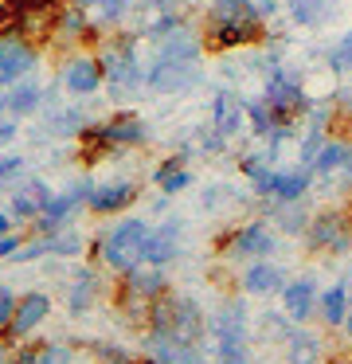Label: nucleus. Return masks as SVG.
<instances>
[{
	"label": "nucleus",
	"mask_w": 352,
	"mask_h": 364,
	"mask_svg": "<svg viewBox=\"0 0 352 364\" xmlns=\"http://www.w3.org/2000/svg\"><path fill=\"white\" fill-rule=\"evenodd\" d=\"M149 137L145 122L137 114H114L110 122H86L82 134H78V145H82L86 157H102L110 149H129V145H141Z\"/></svg>",
	"instance_id": "1"
},
{
	"label": "nucleus",
	"mask_w": 352,
	"mask_h": 364,
	"mask_svg": "<svg viewBox=\"0 0 352 364\" xmlns=\"http://www.w3.org/2000/svg\"><path fill=\"white\" fill-rule=\"evenodd\" d=\"M145 239H149V228L141 220H122L114 231H106L98 243V255L110 270L117 274H129L133 267L145 262Z\"/></svg>",
	"instance_id": "2"
},
{
	"label": "nucleus",
	"mask_w": 352,
	"mask_h": 364,
	"mask_svg": "<svg viewBox=\"0 0 352 364\" xmlns=\"http://www.w3.org/2000/svg\"><path fill=\"white\" fill-rule=\"evenodd\" d=\"M102 71L114 95H133V90L145 82V71L137 63V36H114L102 48Z\"/></svg>",
	"instance_id": "3"
},
{
	"label": "nucleus",
	"mask_w": 352,
	"mask_h": 364,
	"mask_svg": "<svg viewBox=\"0 0 352 364\" xmlns=\"http://www.w3.org/2000/svg\"><path fill=\"white\" fill-rule=\"evenodd\" d=\"M266 36L262 16L255 20H239V16H208L203 28V48L208 51H235V48H250Z\"/></svg>",
	"instance_id": "4"
},
{
	"label": "nucleus",
	"mask_w": 352,
	"mask_h": 364,
	"mask_svg": "<svg viewBox=\"0 0 352 364\" xmlns=\"http://www.w3.org/2000/svg\"><path fill=\"white\" fill-rule=\"evenodd\" d=\"M200 79H203L200 59H172V55H161L145 75V82L153 90H161V95H184V90H192Z\"/></svg>",
	"instance_id": "5"
},
{
	"label": "nucleus",
	"mask_w": 352,
	"mask_h": 364,
	"mask_svg": "<svg viewBox=\"0 0 352 364\" xmlns=\"http://www.w3.org/2000/svg\"><path fill=\"white\" fill-rule=\"evenodd\" d=\"M262 98L282 114V118H289V122H297V114L309 110V98H305V90H302V79H297L294 71H282V67H274V71H270Z\"/></svg>",
	"instance_id": "6"
},
{
	"label": "nucleus",
	"mask_w": 352,
	"mask_h": 364,
	"mask_svg": "<svg viewBox=\"0 0 352 364\" xmlns=\"http://www.w3.org/2000/svg\"><path fill=\"white\" fill-rule=\"evenodd\" d=\"M305 239L317 251H344L352 243V215L348 212H317L305 228Z\"/></svg>",
	"instance_id": "7"
},
{
	"label": "nucleus",
	"mask_w": 352,
	"mask_h": 364,
	"mask_svg": "<svg viewBox=\"0 0 352 364\" xmlns=\"http://www.w3.org/2000/svg\"><path fill=\"white\" fill-rule=\"evenodd\" d=\"M47 314H51V298L47 294H23L20 301H16V314H12V321L4 325V345H20L28 333H36L39 325L47 321Z\"/></svg>",
	"instance_id": "8"
},
{
	"label": "nucleus",
	"mask_w": 352,
	"mask_h": 364,
	"mask_svg": "<svg viewBox=\"0 0 352 364\" xmlns=\"http://www.w3.org/2000/svg\"><path fill=\"white\" fill-rule=\"evenodd\" d=\"M90 192H94V184H90V181H75L67 192H55V196L47 200L43 215L36 220V223H39V231H43V235H51V231H59L63 223H67L70 215H75L78 208H82L86 200H90Z\"/></svg>",
	"instance_id": "9"
},
{
	"label": "nucleus",
	"mask_w": 352,
	"mask_h": 364,
	"mask_svg": "<svg viewBox=\"0 0 352 364\" xmlns=\"http://www.w3.org/2000/svg\"><path fill=\"white\" fill-rule=\"evenodd\" d=\"M223 247L231 259H266L274 251V231L266 223H242L231 235H223Z\"/></svg>",
	"instance_id": "10"
},
{
	"label": "nucleus",
	"mask_w": 352,
	"mask_h": 364,
	"mask_svg": "<svg viewBox=\"0 0 352 364\" xmlns=\"http://www.w3.org/2000/svg\"><path fill=\"white\" fill-rule=\"evenodd\" d=\"M36 48H31V40H20V36H4L0 40V87H12V82H20L23 75L36 67Z\"/></svg>",
	"instance_id": "11"
},
{
	"label": "nucleus",
	"mask_w": 352,
	"mask_h": 364,
	"mask_svg": "<svg viewBox=\"0 0 352 364\" xmlns=\"http://www.w3.org/2000/svg\"><path fill=\"white\" fill-rule=\"evenodd\" d=\"M106 82V71H102L98 55H75L67 67H63V90L75 98H86Z\"/></svg>",
	"instance_id": "12"
},
{
	"label": "nucleus",
	"mask_w": 352,
	"mask_h": 364,
	"mask_svg": "<svg viewBox=\"0 0 352 364\" xmlns=\"http://www.w3.org/2000/svg\"><path fill=\"white\" fill-rule=\"evenodd\" d=\"M313 309H317V278L313 274H302L282 286V314L289 321H305Z\"/></svg>",
	"instance_id": "13"
},
{
	"label": "nucleus",
	"mask_w": 352,
	"mask_h": 364,
	"mask_svg": "<svg viewBox=\"0 0 352 364\" xmlns=\"http://www.w3.org/2000/svg\"><path fill=\"white\" fill-rule=\"evenodd\" d=\"M133 200H137V184L133 181H110V184H102V188L90 192L86 208H90L94 215H110V212H125Z\"/></svg>",
	"instance_id": "14"
},
{
	"label": "nucleus",
	"mask_w": 352,
	"mask_h": 364,
	"mask_svg": "<svg viewBox=\"0 0 352 364\" xmlns=\"http://www.w3.org/2000/svg\"><path fill=\"white\" fill-rule=\"evenodd\" d=\"M176 255H180V223L176 220H169L156 231H149V239H145V262L149 267H164V262H172Z\"/></svg>",
	"instance_id": "15"
},
{
	"label": "nucleus",
	"mask_w": 352,
	"mask_h": 364,
	"mask_svg": "<svg viewBox=\"0 0 352 364\" xmlns=\"http://www.w3.org/2000/svg\"><path fill=\"white\" fill-rule=\"evenodd\" d=\"M94 36H98V28L90 24V16H86L78 4H63L59 24H55L51 40H59V43H82V40H94Z\"/></svg>",
	"instance_id": "16"
},
{
	"label": "nucleus",
	"mask_w": 352,
	"mask_h": 364,
	"mask_svg": "<svg viewBox=\"0 0 352 364\" xmlns=\"http://www.w3.org/2000/svg\"><path fill=\"white\" fill-rule=\"evenodd\" d=\"M39 102H43V90L36 87V82H12V87L0 95V110L8 114V118H28V114L39 110Z\"/></svg>",
	"instance_id": "17"
},
{
	"label": "nucleus",
	"mask_w": 352,
	"mask_h": 364,
	"mask_svg": "<svg viewBox=\"0 0 352 364\" xmlns=\"http://www.w3.org/2000/svg\"><path fill=\"white\" fill-rule=\"evenodd\" d=\"M211 126H215V134L219 137H235L239 134V126H242V102H239V95L235 90H219L215 95V102H211Z\"/></svg>",
	"instance_id": "18"
},
{
	"label": "nucleus",
	"mask_w": 352,
	"mask_h": 364,
	"mask_svg": "<svg viewBox=\"0 0 352 364\" xmlns=\"http://www.w3.org/2000/svg\"><path fill=\"white\" fill-rule=\"evenodd\" d=\"M282 286H286V278H282V270L274 267V262L258 259L247 267V274H242V290L247 294H258V298H270V294H278Z\"/></svg>",
	"instance_id": "19"
},
{
	"label": "nucleus",
	"mask_w": 352,
	"mask_h": 364,
	"mask_svg": "<svg viewBox=\"0 0 352 364\" xmlns=\"http://www.w3.org/2000/svg\"><path fill=\"white\" fill-rule=\"evenodd\" d=\"M51 196H55V192L47 188L43 181H28V184H23V188L12 196V212H16V220H39Z\"/></svg>",
	"instance_id": "20"
},
{
	"label": "nucleus",
	"mask_w": 352,
	"mask_h": 364,
	"mask_svg": "<svg viewBox=\"0 0 352 364\" xmlns=\"http://www.w3.org/2000/svg\"><path fill=\"white\" fill-rule=\"evenodd\" d=\"M286 4H289L294 24H302V28H321L336 12V0H286Z\"/></svg>",
	"instance_id": "21"
},
{
	"label": "nucleus",
	"mask_w": 352,
	"mask_h": 364,
	"mask_svg": "<svg viewBox=\"0 0 352 364\" xmlns=\"http://www.w3.org/2000/svg\"><path fill=\"white\" fill-rule=\"evenodd\" d=\"M309 176H313V168H297V173H274V188H270V196L274 200H282V204H294V200H302L305 192H309Z\"/></svg>",
	"instance_id": "22"
},
{
	"label": "nucleus",
	"mask_w": 352,
	"mask_h": 364,
	"mask_svg": "<svg viewBox=\"0 0 352 364\" xmlns=\"http://www.w3.org/2000/svg\"><path fill=\"white\" fill-rule=\"evenodd\" d=\"M211 333L219 337H247V306L242 301H227L215 317H211Z\"/></svg>",
	"instance_id": "23"
},
{
	"label": "nucleus",
	"mask_w": 352,
	"mask_h": 364,
	"mask_svg": "<svg viewBox=\"0 0 352 364\" xmlns=\"http://www.w3.org/2000/svg\"><path fill=\"white\" fill-rule=\"evenodd\" d=\"M317 309H321V317H325V325H344V317H348V309H352L348 286L344 282L329 286V290L317 298Z\"/></svg>",
	"instance_id": "24"
},
{
	"label": "nucleus",
	"mask_w": 352,
	"mask_h": 364,
	"mask_svg": "<svg viewBox=\"0 0 352 364\" xmlns=\"http://www.w3.org/2000/svg\"><path fill=\"white\" fill-rule=\"evenodd\" d=\"M125 286L145 294V298H161V294H169V274H164L161 267H149V270L133 267L129 274H125Z\"/></svg>",
	"instance_id": "25"
},
{
	"label": "nucleus",
	"mask_w": 352,
	"mask_h": 364,
	"mask_svg": "<svg viewBox=\"0 0 352 364\" xmlns=\"http://www.w3.org/2000/svg\"><path fill=\"white\" fill-rule=\"evenodd\" d=\"M286 360L289 364H317L321 360V341L305 329H294L286 337Z\"/></svg>",
	"instance_id": "26"
},
{
	"label": "nucleus",
	"mask_w": 352,
	"mask_h": 364,
	"mask_svg": "<svg viewBox=\"0 0 352 364\" xmlns=\"http://www.w3.org/2000/svg\"><path fill=\"white\" fill-rule=\"evenodd\" d=\"M153 181H156V188H161V192H169V196H172V192H184L188 184H192V173L184 168V161L169 157V161H164V165L153 173Z\"/></svg>",
	"instance_id": "27"
},
{
	"label": "nucleus",
	"mask_w": 352,
	"mask_h": 364,
	"mask_svg": "<svg viewBox=\"0 0 352 364\" xmlns=\"http://www.w3.org/2000/svg\"><path fill=\"white\" fill-rule=\"evenodd\" d=\"M94 294H98V278H94V270H78L75 286H70V294H67V309L70 314H86L90 301H94Z\"/></svg>",
	"instance_id": "28"
},
{
	"label": "nucleus",
	"mask_w": 352,
	"mask_h": 364,
	"mask_svg": "<svg viewBox=\"0 0 352 364\" xmlns=\"http://www.w3.org/2000/svg\"><path fill=\"white\" fill-rule=\"evenodd\" d=\"M215 360L219 364H250L247 337H219L215 341Z\"/></svg>",
	"instance_id": "29"
},
{
	"label": "nucleus",
	"mask_w": 352,
	"mask_h": 364,
	"mask_svg": "<svg viewBox=\"0 0 352 364\" xmlns=\"http://www.w3.org/2000/svg\"><path fill=\"white\" fill-rule=\"evenodd\" d=\"M329 67H333L336 75L352 71V32L341 36V40L333 43V51H329Z\"/></svg>",
	"instance_id": "30"
},
{
	"label": "nucleus",
	"mask_w": 352,
	"mask_h": 364,
	"mask_svg": "<svg viewBox=\"0 0 352 364\" xmlns=\"http://www.w3.org/2000/svg\"><path fill=\"white\" fill-rule=\"evenodd\" d=\"M133 0H98V24H122Z\"/></svg>",
	"instance_id": "31"
},
{
	"label": "nucleus",
	"mask_w": 352,
	"mask_h": 364,
	"mask_svg": "<svg viewBox=\"0 0 352 364\" xmlns=\"http://www.w3.org/2000/svg\"><path fill=\"white\" fill-rule=\"evenodd\" d=\"M51 255H63V259L82 255V239L75 231H51Z\"/></svg>",
	"instance_id": "32"
},
{
	"label": "nucleus",
	"mask_w": 352,
	"mask_h": 364,
	"mask_svg": "<svg viewBox=\"0 0 352 364\" xmlns=\"http://www.w3.org/2000/svg\"><path fill=\"white\" fill-rule=\"evenodd\" d=\"M90 353L98 356L102 364H129V353L122 345H110V341H90Z\"/></svg>",
	"instance_id": "33"
},
{
	"label": "nucleus",
	"mask_w": 352,
	"mask_h": 364,
	"mask_svg": "<svg viewBox=\"0 0 352 364\" xmlns=\"http://www.w3.org/2000/svg\"><path fill=\"white\" fill-rule=\"evenodd\" d=\"M82 126H86V122H82V114H78V110H63V114H55V122H51V134H82Z\"/></svg>",
	"instance_id": "34"
},
{
	"label": "nucleus",
	"mask_w": 352,
	"mask_h": 364,
	"mask_svg": "<svg viewBox=\"0 0 352 364\" xmlns=\"http://www.w3.org/2000/svg\"><path fill=\"white\" fill-rule=\"evenodd\" d=\"M39 364H70V348L67 345H39Z\"/></svg>",
	"instance_id": "35"
},
{
	"label": "nucleus",
	"mask_w": 352,
	"mask_h": 364,
	"mask_svg": "<svg viewBox=\"0 0 352 364\" xmlns=\"http://www.w3.org/2000/svg\"><path fill=\"white\" fill-rule=\"evenodd\" d=\"M12 314H16V294L8 286H0V329L12 321Z\"/></svg>",
	"instance_id": "36"
},
{
	"label": "nucleus",
	"mask_w": 352,
	"mask_h": 364,
	"mask_svg": "<svg viewBox=\"0 0 352 364\" xmlns=\"http://www.w3.org/2000/svg\"><path fill=\"white\" fill-rule=\"evenodd\" d=\"M20 168H23L20 157H0V184L12 181V176H20Z\"/></svg>",
	"instance_id": "37"
},
{
	"label": "nucleus",
	"mask_w": 352,
	"mask_h": 364,
	"mask_svg": "<svg viewBox=\"0 0 352 364\" xmlns=\"http://www.w3.org/2000/svg\"><path fill=\"white\" fill-rule=\"evenodd\" d=\"M8 364H39V348H28V345H20L12 356H8Z\"/></svg>",
	"instance_id": "38"
},
{
	"label": "nucleus",
	"mask_w": 352,
	"mask_h": 364,
	"mask_svg": "<svg viewBox=\"0 0 352 364\" xmlns=\"http://www.w3.org/2000/svg\"><path fill=\"white\" fill-rule=\"evenodd\" d=\"M16 137V122L12 118H0V145H8Z\"/></svg>",
	"instance_id": "39"
},
{
	"label": "nucleus",
	"mask_w": 352,
	"mask_h": 364,
	"mask_svg": "<svg viewBox=\"0 0 352 364\" xmlns=\"http://www.w3.org/2000/svg\"><path fill=\"white\" fill-rule=\"evenodd\" d=\"M336 102L344 106V118H352V87H344L341 95H336Z\"/></svg>",
	"instance_id": "40"
},
{
	"label": "nucleus",
	"mask_w": 352,
	"mask_h": 364,
	"mask_svg": "<svg viewBox=\"0 0 352 364\" xmlns=\"http://www.w3.org/2000/svg\"><path fill=\"white\" fill-rule=\"evenodd\" d=\"M278 4H282V0H258V12H262V16H274Z\"/></svg>",
	"instance_id": "41"
},
{
	"label": "nucleus",
	"mask_w": 352,
	"mask_h": 364,
	"mask_svg": "<svg viewBox=\"0 0 352 364\" xmlns=\"http://www.w3.org/2000/svg\"><path fill=\"white\" fill-rule=\"evenodd\" d=\"M8 228H12V220H8L4 212H0V235H8Z\"/></svg>",
	"instance_id": "42"
},
{
	"label": "nucleus",
	"mask_w": 352,
	"mask_h": 364,
	"mask_svg": "<svg viewBox=\"0 0 352 364\" xmlns=\"http://www.w3.org/2000/svg\"><path fill=\"white\" fill-rule=\"evenodd\" d=\"M70 4H78V9H94L98 0H70Z\"/></svg>",
	"instance_id": "43"
},
{
	"label": "nucleus",
	"mask_w": 352,
	"mask_h": 364,
	"mask_svg": "<svg viewBox=\"0 0 352 364\" xmlns=\"http://www.w3.org/2000/svg\"><path fill=\"white\" fill-rule=\"evenodd\" d=\"M129 364H161L156 356H141V360H129Z\"/></svg>",
	"instance_id": "44"
},
{
	"label": "nucleus",
	"mask_w": 352,
	"mask_h": 364,
	"mask_svg": "<svg viewBox=\"0 0 352 364\" xmlns=\"http://www.w3.org/2000/svg\"><path fill=\"white\" fill-rule=\"evenodd\" d=\"M344 329H348V337H352V309H348V317H344Z\"/></svg>",
	"instance_id": "45"
},
{
	"label": "nucleus",
	"mask_w": 352,
	"mask_h": 364,
	"mask_svg": "<svg viewBox=\"0 0 352 364\" xmlns=\"http://www.w3.org/2000/svg\"><path fill=\"white\" fill-rule=\"evenodd\" d=\"M0 364H8V356H4V345H0Z\"/></svg>",
	"instance_id": "46"
},
{
	"label": "nucleus",
	"mask_w": 352,
	"mask_h": 364,
	"mask_svg": "<svg viewBox=\"0 0 352 364\" xmlns=\"http://www.w3.org/2000/svg\"><path fill=\"white\" fill-rule=\"evenodd\" d=\"M344 364H352V360H344Z\"/></svg>",
	"instance_id": "47"
}]
</instances>
